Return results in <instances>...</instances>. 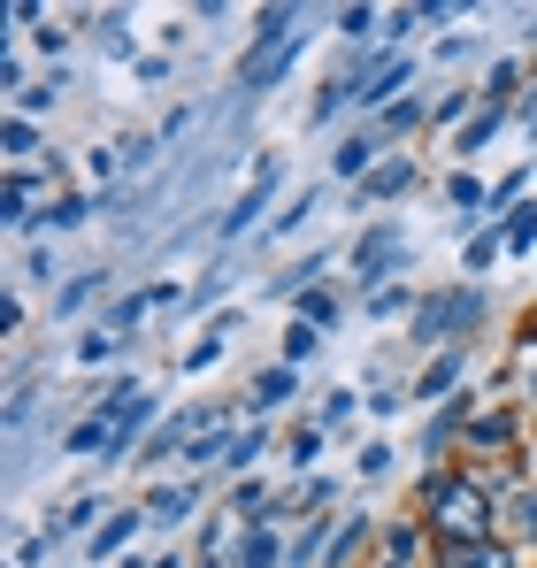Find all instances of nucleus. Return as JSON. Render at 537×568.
Here are the masks:
<instances>
[{
	"label": "nucleus",
	"mask_w": 537,
	"mask_h": 568,
	"mask_svg": "<svg viewBox=\"0 0 537 568\" xmlns=\"http://www.w3.org/2000/svg\"><path fill=\"white\" fill-rule=\"evenodd\" d=\"M92 215V200H62V207H54V215H47V223H54V231H78V223H85Z\"/></svg>",
	"instance_id": "obj_26"
},
{
	"label": "nucleus",
	"mask_w": 537,
	"mask_h": 568,
	"mask_svg": "<svg viewBox=\"0 0 537 568\" xmlns=\"http://www.w3.org/2000/svg\"><path fill=\"white\" fill-rule=\"evenodd\" d=\"M276 554H284V546H276V530H268V523H246V546H239V568H276Z\"/></svg>",
	"instance_id": "obj_9"
},
{
	"label": "nucleus",
	"mask_w": 537,
	"mask_h": 568,
	"mask_svg": "<svg viewBox=\"0 0 537 568\" xmlns=\"http://www.w3.org/2000/svg\"><path fill=\"white\" fill-rule=\"evenodd\" d=\"M384 546H392V561H407V554H415V546H423V530H415V523H399V530H392V538H384Z\"/></svg>",
	"instance_id": "obj_27"
},
{
	"label": "nucleus",
	"mask_w": 537,
	"mask_h": 568,
	"mask_svg": "<svg viewBox=\"0 0 537 568\" xmlns=\"http://www.w3.org/2000/svg\"><path fill=\"white\" fill-rule=\"evenodd\" d=\"M384 568H407V561H384Z\"/></svg>",
	"instance_id": "obj_35"
},
{
	"label": "nucleus",
	"mask_w": 537,
	"mask_h": 568,
	"mask_svg": "<svg viewBox=\"0 0 537 568\" xmlns=\"http://www.w3.org/2000/svg\"><path fill=\"white\" fill-rule=\"evenodd\" d=\"M139 523H146V515H115V523H108V530H100V538H92V554H100V561H108V554H115V546H123V538H131V530H139Z\"/></svg>",
	"instance_id": "obj_17"
},
{
	"label": "nucleus",
	"mask_w": 537,
	"mask_h": 568,
	"mask_svg": "<svg viewBox=\"0 0 537 568\" xmlns=\"http://www.w3.org/2000/svg\"><path fill=\"white\" fill-rule=\"evenodd\" d=\"M92 515H100V499H78V507H70V515H62V523H54V538H62V530H85Z\"/></svg>",
	"instance_id": "obj_30"
},
{
	"label": "nucleus",
	"mask_w": 537,
	"mask_h": 568,
	"mask_svg": "<svg viewBox=\"0 0 537 568\" xmlns=\"http://www.w3.org/2000/svg\"><path fill=\"white\" fill-rule=\"evenodd\" d=\"M515 530L537 546V491H523V499H515Z\"/></svg>",
	"instance_id": "obj_28"
},
{
	"label": "nucleus",
	"mask_w": 537,
	"mask_h": 568,
	"mask_svg": "<svg viewBox=\"0 0 537 568\" xmlns=\"http://www.w3.org/2000/svg\"><path fill=\"white\" fill-rule=\"evenodd\" d=\"M492 262H499V239H492V231H484V239H468V270H476V277H484V270H492Z\"/></svg>",
	"instance_id": "obj_24"
},
{
	"label": "nucleus",
	"mask_w": 537,
	"mask_h": 568,
	"mask_svg": "<svg viewBox=\"0 0 537 568\" xmlns=\"http://www.w3.org/2000/svg\"><path fill=\"white\" fill-rule=\"evenodd\" d=\"M254 454H262V430H231V454H223V462H231V469H246Z\"/></svg>",
	"instance_id": "obj_19"
},
{
	"label": "nucleus",
	"mask_w": 537,
	"mask_h": 568,
	"mask_svg": "<svg viewBox=\"0 0 537 568\" xmlns=\"http://www.w3.org/2000/svg\"><path fill=\"white\" fill-rule=\"evenodd\" d=\"M268 185H276V170H262V178H254V192H246V200H239V207H231V215H223V231H231V239H239V231H246V223H254V215H262Z\"/></svg>",
	"instance_id": "obj_13"
},
{
	"label": "nucleus",
	"mask_w": 537,
	"mask_h": 568,
	"mask_svg": "<svg viewBox=\"0 0 537 568\" xmlns=\"http://www.w3.org/2000/svg\"><path fill=\"white\" fill-rule=\"evenodd\" d=\"M31 207H39V178H23V170H16V178H8V231H23V223H31Z\"/></svg>",
	"instance_id": "obj_12"
},
{
	"label": "nucleus",
	"mask_w": 537,
	"mask_h": 568,
	"mask_svg": "<svg viewBox=\"0 0 537 568\" xmlns=\"http://www.w3.org/2000/svg\"><path fill=\"white\" fill-rule=\"evenodd\" d=\"M268 499H262V484H239V491H231V523H239V515H262Z\"/></svg>",
	"instance_id": "obj_25"
},
{
	"label": "nucleus",
	"mask_w": 537,
	"mask_h": 568,
	"mask_svg": "<svg viewBox=\"0 0 537 568\" xmlns=\"http://www.w3.org/2000/svg\"><path fill=\"white\" fill-rule=\"evenodd\" d=\"M361 546H368V515H346V523H338V538H331V554H323V568H346Z\"/></svg>",
	"instance_id": "obj_8"
},
{
	"label": "nucleus",
	"mask_w": 537,
	"mask_h": 568,
	"mask_svg": "<svg viewBox=\"0 0 537 568\" xmlns=\"http://www.w3.org/2000/svg\"><path fill=\"white\" fill-rule=\"evenodd\" d=\"M78 354H85V362H108V354H115V331H92V338L78 346Z\"/></svg>",
	"instance_id": "obj_34"
},
{
	"label": "nucleus",
	"mask_w": 537,
	"mask_h": 568,
	"mask_svg": "<svg viewBox=\"0 0 537 568\" xmlns=\"http://www.w3.org/2000/svg\"><path fill=\"white\" fill-rule=\"evenodd\" d=\"M162 568H178V561H162Z\"/></svg>",
	"instance_id": "obj_36"
},
{
	"label": "nucleus",
	"mask_w": 537,
	"mask_h": 568,
	"mask_svg": "<svg viewBox=\"0 0 537 568\" xmlns=\"http://www.w3.org/2000/svg\"><path fill=\"white\" fill-rule=\"evenodd\" d=\"M423 123V100H399V108H384V131H415Z\"/></svg>",
	"instance_id": "obj_22"
},
{
	"label": "nucleus",
	"mask_w": 537,
	"mask_h": 568,
	"mask_svg": "<svg viewBox=\"0 0 537 568\" xmlns=\"http://www.w3.org/2000/svg\"><path fill=\"white\" fill-rule=\"evenodd\" d=\"M92 292H100V277H78V284H70V292H62V300H54V307H62V315H70V307H85Z\"/></svg>",
	"instance_id": "obj_32"
},
{
	"label": "nucleus",
	"mask_w": 537,
	"mask_h": 568,
	"mask_svg": "<svg viewBox=\"0 0 537 568\" xmlns=\"http://www.w3.org/2000/svg\"><path fill=\"white\" fill-rule=\"evenodd\" d=\"M100 446H108V423H78L70 430V454H100Z\"/></svg>",
	"instance_id": "obj_21"
},
{
	"label": "nucleus",
	"mask_w": 537,
	"mask_h": 568,
	"mask_svg": "<svg viewBox=\"0 0 537 568\" xmlns=\"http://www.w3.org/2000/svg\"><path fill=\"white\" fill-rule=\"evenodd\" d=\"M338 31H346V39H361V31H376V8H346V16H338Z\"/></svg>",
	"instance_id": "obj_31"
},
{
	"label": "nucleus",
	"mask_w": 537,
	"mask_h": 568,
	"mask_svg": "<svg viewBox=\"0 0 537 568\" xmlns=\"http://www.w3.org/2000/svg\"><path fill=\"white\" fill-rule=\"evenodd\" d=\"M492 131H499V108H484V115L460 131V154H484V139H492Z\"/></svg>",
	"instance_id": "obj_18"
},
{
	"label": "nucleus",
	"mask_w": 537,
	"mask_h": 568,
	"mask_svg": "<svg viewBox=\"0 0 537 568\" xmlns=\"http://www.w3.org/2000/svg\"><path fill=\"white\" fill-rule=\"evenodd\" d=\"M453 377H460V362H438V369L423 377V399H438V392H453Z\"/></svg>",
	"instance_id": "obj_29"
},
{
	"label": "nucleus",
	"mask_w": 537,
	"mask_h": 568,
	"mask_svg": "<svg viewBox=\"0 0 537 568\" xmlns=\"http://www.w3.org/2000/svg\"><path fill=\"white\" fill-rule=\"evenodd\" d=\"M407 185H415V162L392 154V162H376V170L361 178V200H392V192H407Z\"/></svg>",
	"instance_id": "obj_5"
},
{
	"label": "nucleus",
	"mask_w": 537,
	"mask_h": 568,
	"mask_svg": "<svg viewBox=\"0 0 537 568\" xmlns=\"http://www.w3.org/2000/svg\"><path fill=\"white\" fill-rule=\"evenodd\" d=\"M315 346H323V338H315V323H292V331H284V362H292V369H300Z\"/></svg>",
	"instance_id": "obj_15"
},
{
	"label": "nucleus",
	"mask_w": 537,
	"mask_h": 568,
	"mask_svg": "<svg viewBox=\"0 0 537 568\" xmlns=\"http://www.w3.org/2000/svg\"><path fill=\"white\" fill-rule=\"evenodd\" d=\"M537 239V207H515V223H507V246H515V254H523V246H530Z\"/></svg>",
	"instance_id": "obj_20"
},
{
	"label": "nucleus",
	"mask_w": 537,
	"mask_h": 568,
	"mask_svg": "<svg viewBox=\"0 0 537 568\" xmlns=\"http://www.w3.org/2000/svg\"><path fill=\"white\" fill-rule=\"evenodd\" d=\"M399 85H407V62H399V54H392V62H376V70H368V78H361V108H384V100L399 93Z\"/></svg>",
	"instance_id": "obj_6"
},
{
	"label": "nucleus",
	"mask_w": 537,
	"mask_h": 568,
	"mask_svg": "<svg viewBox=\"0 0 537 568\" xmlns=\"http://www.w3.org/2000/svg\"><path fill=\"white\" fill-rule=\"evenodd\" d=\"M376 154H384V146H376V139L361 131V139H346V146L331 154V162H338V178H368V170H376Z\"/></svg>",
	"instance_id": "obj_11"
},
{
	"label": "nucleus",
	"mask_w": 537,
	"mask_h": 568,
	"mask_svg": "<svg viewBox=\"0 0 537 568\" xmlns=\"http://www.w3.org/2000/svg\"><path fill=\"white\" fill-rule=\"evenodd\" d=\"M423 507H430V523L446 530V546H476V538H492V491L484 484H468V476H430L423 484Z\"/></svg>",
	"instance_id": "obj_1"
},
{
	"label": "nucleus",
	"mask_w": 537,
	"mask_h": 568,
	"mask_svg": "<svg viewBox=\"0 0 537 568\" xmlns=\"http://www.w3.org/2000/svg\"><path fill=\"white\" fill-rule=\"evenodd\" d=\"M354 262H361V277H368V284H376V277H399V262H407V239L384 223V231H368V239H361Z\"/></svg>",
	"instance_id": "obj_3"
},
{
	"label": "nucleus",
	"mask_w": 537,
	"mask_h": 568,
	"mask_svg": "<svg viewBox=\"0 0 537 568\" xmlns=\"http://www.w3.org/2000/svg\"><path fill=\"white\" fill-rule=\"evenodd\" d=\"M468 438H476V446H507V438H515V423H507V415H476V423H468Z\"/></svg>",
	"instance_id": "obj_16"
},
{
	"label": "nucleus",
	"mask_w": 537,
	"mask_h": 568,
	"mask_svg": "<svg viewBox=\"0 0 537 568\" xmlns=\"http://www.w3.org/2000/svg\"><path fill=\"white\" fill-rule=\"evenodd\" d=\"M292 399V369H262L254 377V407H284Z\"/></svg>",
	"instance_id": "obj_14"
},
{
	"label": "nucleus",
	"mask_w": 537,
	"mask_h": 568,
	"mask_svg": "<svg viewBox=\"0 0 537 568\" xmlns=\"http://www.w3.org/2000/svg\"><path fill=\"white\" fill-rule=\"evenodd\" d=\"M8 154H39V131H31V115H16V123H8Z\"/></svg>",
	"instance_id": "obj_23"
},
{
	"label": "nucleus",
	"mask_w": 537,
	"mask_h": 568,
	"mask_svg": "<svg viewBox=\"0 0 537 568\" xmlns=\"http://www.w3.org/2000/svg\"><path fill=\"white\" fill-rule=\"evenodd\" d=\"M192 507H200V491H192V484H162V491H146V507H139V515H146V523H184Z\"/></svg>",
	"instance_id": "obj_4"
},
{
	"label": "nucleus",
	"mask_w": 537,
	"mask_h": 568,
	"mask_svg": "<svg viewBox=\"0 0 537 568\" xmlns=\"http://www.w3.org/2000/svg\"><path fill=\"white\" fill-rule=\"evenodd\" d=\"M468 323H484V292H438L415 307V338H460Z\"/></svg>",
	"instance_id": "obj_2"
},
{
	"label": "nucleus",
	"mask_w": 537,
	"mask_h": 568,
	"mask_svg": "<svg viewBox=\"0 0 537 568\" xmlns=\"http://www.w3.org/2000/svg\"><path fill=\"white\" fill-rule=\"evenodd\" d=\"M292 62H300V39H292V47H276V54H262V62L246 70V93H268V85H276V78H284Z\"/></svg>",
	"instance_id": "obj_10"
},
{
	"label": "nucleus",
	"mask_w": 537,
	"mask_h": 568,
	"mask_svg": "<svg viewBox=\"0 0 537 568\" xmlns=\"http://www.w3.org/2000/svg\"><path fill=\"white\" fill-rule=\"evenodd\" d=\"M438 568H515L507 561V546H492V538H476V546H446Z\"/></svg>",
	"instance_id": "obj_7"
},
{
	"label": "nucleus",
	"mask_w": 537,
	"mask_h": 568,
	"mask_svg": "<svg viewBox=\"0 0 537 568\" xmlns=\"http://www.w3.org/2000/svg\"><path fill=\"white\" fill-rule=\"evenodd\" d=\"M315 554H323V523H307V530H300V546H292V561H315Z\"/></svg>",
	"instance_id": "obj_33"
}]
</instances>
